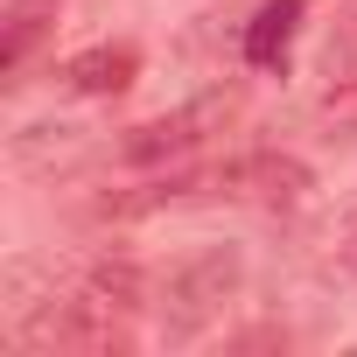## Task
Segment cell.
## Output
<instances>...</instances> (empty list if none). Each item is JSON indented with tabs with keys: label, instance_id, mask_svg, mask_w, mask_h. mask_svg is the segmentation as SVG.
<instances>
[{
	"label": "cell",
	"instance_id": "obj_1",
	"mask_svg": "<svg viewBox=\"0 0 357 357\" xmlns=\"http://www.w3.org/2000/svg\"><path fill=\"white\" fill-rule=\"evenodd\" d=\"M294 29H301V0H266V8L245 22V63L252 70H287Z\"/></svg>",
	"mask_w": 357,
	"mask_h": 357
},
{
	"label": "cell",
	"instance_id": "obj_2",
	"mask_svg": "<svg viewBox=\"0 0 357 357\" xmlns=\"http://www.w3.org/2000/svg\"><path fill=\"white\" fill-rule=\"evenodd\" d=\"M133 70H140V56L126 43H98V50H84V56L63 63V84L70 91H91V98H112V91L133 84Z\"/></svg>",
	"mask_w": 357,
	"mask_h": 357
},
{
	"label": "cell",
	"instance_id": "obj_3",
	"mask_svg": "<svg viewBox=\"0 0 357 357\" xmlns=\"http://www.w3.org/2000/svg\"><path fill=\"white\" fill-rule=\"evenodd\" d=\"M211 112H218V105H197V112H183V119H154V126H140V133L126 140V154H133V161H154V154L190 147V140H197V126H204Z\"/></svg>",
	"mask_w": 357,
	"mask_h": 357
},
{
	"label": "cell",
	"instance_id": "obj_4",
	"mask_svg": "<svg viewBox=\"0 0 357 357\" xmlns=\"http://www.w3.org/2000/svg\"><path fill=\"white\" fill-rule=\"evenodd\" d=\"M50 15H56V0H15V15H8V70L29 63V50H36V36H43Z\"/></svg>",
	"mask_w": 357,
	"mask_h": 357
}]
</instances>
